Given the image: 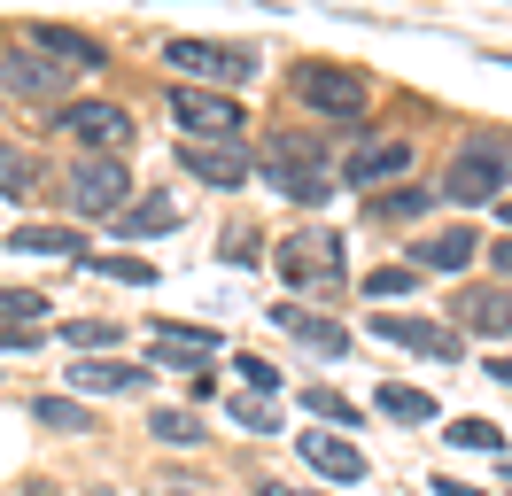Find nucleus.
Segmentation results:
<instances>
[{"mask_svg": "<svg viewBox=\"0 0 512 496\" xmlns=\"http://www.w3.org/2000/svg\"><path fill=\"white\" fill-rule=\"evenodd\" d=\"M256 171H264V186H280L303 210L334 194V163H326L319 132H295V124H272V132L256 140Z\"/></svg>", "mask_w": 512, "mask_h": 496, "instance_id": "f257e3e1", "label": "nucleus"}, {"mask_svg": "<svg viewBox=\"0 0 512 496\" xmlns=\"http://www.w3.org/2000/svg\"><path fill=\"white\" fill-rule=\"evenodd\" d=\"M505 186H512V140H497V132H466L458 155L443 163V194L458 202V210H474V202H497Z\"/></svg>", "mask_w": 512, "mask_h": 496, "instance_id": "f03ea898", "label": "nucleus"}, {"mask_svg": "<svg viewBox=\"0 0 512 496\" xmlns=\"http://www.w3.org/2000/svg\"><path fill=\"white\" fill-rule=\"evenodd\" d=\"M163 62H171L187 86H218V93L256 78V47H241V39H171Z\"/></svg>", "mask_w": 512, "mask_h": 496, "instance_id": "7ed1b4c3", "label": "nucleus"}, {"mask_svg": "<svg viewBox=\"0 0 512 496\" xmlns=\"http://www.w3.org/2000/svg\"><path fill=\"white\" fill-rule=\"evenodd\" d=\"M63 202H70V217H117V210H132V163H125V155H78L70 179H63Z\"/></svg>", "mask_w": 512, "mask_h": 496, "instance_id": "20e7f679", "label": "nucleus"}, {"mask_svg": "<svg viewBox=\"0 0 512 496\" xmlns=\"http://www.w3.org/2000/svg\"><path fill=\"white\" fill-rule=\"evenodd\" d=\"M295 93L334 124H357L373 109V86H365V70H350V62H303V70H295Z\"/></svg>", "mask_w": 512, "mask_h": 496, "instance_id": "39448f33", "label": "nucleus"}, {"mask_svg": "<svg viewBox=\"0 0 512 496\" xmlns=\"http://www.w3.org/2000/svg\"><path fill=\"white\" fill-rule=\"evenodd\" d=\"M210 349H218V326H179V318H156L148 334V357L163 372H187L194 396H210Z\"/></svg>", "mask_w": 512, "mask_h": 496, "instance_id": "423d86ee", "label": "nucleus"}, {"mask_svg": "<svg viewBox=\"0 0 512 496\" xmlns=\"http://www.w3.org/2000/svg\"><path fill=\"white\" fill-rule=\"evenodd\" d=\"M55 132H70L86 155H117V148H132V109H117V101H63Z\"/></svg>", "mask_w": 512, "mask_h": 496, "instance_id": "0eeeda50", "label": "nucleus"}, {"mask_svg": "<svg viewBox=\"0 0 512 496\" xmlns=\"http://www.w3.org/2000/svg\"><path fill=\"white\" fill-rule=\"evenodd\" d=\"M171 124H187V140H241V101L218 86H179L171 93Z\"/></svg>", "mask_w": 512, "mask_h": 496, "instance_id": "6e6552de", "label": "nucleus"}, {"mask_svg": "<svg viewBox=\"0 0 512 496\" xmlns=\"http://www.w3.org/2000/svg\"><path fill=\"white\" fill-rule=\"evenodd\" d=\"M179 171H187L194 186L233 194V186L256 171V148H249V140H179Z\"/></svg>", "mask_w": 512, "mask_h": 496, "instance_id": "1a4fd4ad", "label": "nucleus"}, {"mask_svg": "<svg viewBox=\"0 0 512 496\" xmlns=\"http://www.w3.org/2000/svg\"><path fill=\"white\" fill-rule=\"evenodd\" d=\"M70 78H78V70L55 62V55H39V47H8V55H0V86L24 93V101H63Z\"/></svg>", "mask_w": 512, "mask_h": 496, "instance_id": "9d476101", "label": "nucleus"}, {"mask_svg": "<svg viewBox=\"0 0 512 496\" xmlns=\"http://www.w3.org/2000/svg\"><path fill=\"white\" fill-rule=\"evenodd\" d=\"M373 341H396V349L458 365V326H435V318H412V310H373Z\"/></svg>", "mask_w": 512, "mask_h": 496, "instance_id": "9b49d317", "label": "nucleus"}, {"mask_svg": "<svg viewBox=\"0 0 512 496\" xmlns=\"http://www.w3.org/2000/svg\"><path fill=\"white\" fill-rule=\"evenodd\" d=\"M16 47H39V55H55V62H70V70H78V78H86V70H101V39L94 31H70V24H16Z\"/></svg>", "mask_w": 512, "mask_h": 496, "instance_id": "f8f14e48", "label": "nucleus"}, {"mask_svg": "<svg viewBox=\"0 0 512 496\" xmlns=\"http://www.w3.org/2000/svg\"><path fill=\"white\" fill-rule=\"evenodd\" d=\"M280 272L295 279V287H334L342 279V241L334 233H295V241H280Z\"/></svg>", "mask_w": 512, "mask_h": 496, "instance_id": "ddd939ff", "label": "nucleus"}, {"mask_svg": "<svg viewBox=\"0 0 512 496\" xmlns=\"http://www.w3.org/2000/svg\"><path fill=\"white\" fill-rule=\"evenodd\" d=\"M404 171H412V140H357L342 155V179L373 186V194H381V179H404Z\"/></svg>", "mask_w": 512, "mask_h": 496, "instance_id": "4468645a", "label": "nucleus"}, {"mask_svg": "<svg viewBox=\"0 0 512 496\" xmlns=\"http://www.w3.org/2000/svg\"><path fill=\"white\" fill-rule=\"evenodd\" d=\"M70 388H86V396H132V388H148V365H125V357H78V365H70Z\"/></svg>", "mask_w": 512, "mask_h": 496, "instance_id": "2eb2a0df", "label": "nucleus"}, {"mask_svg": "<svg viewBox=\"0 0 512 496\" xmlns=\"http://www.w3.org/2000/svg\"><path fill=\"white\" fill-rule=\"evenodd\" d=\"M458 326H466V334H489V341H512V287L458 295Z\"/></svg>", "mask_w": 512, "mask_h": 496, "instance_id": "dca6fc26", "label": "nucleus"}, {"mask_svg": "<svg viewBox=\"0 0 512 496\" xmlns=\"http://www.w3.org/2000/svg\"><path fill=\"white\" fill-rule=\"evenodd\" d=\"M303 465L319 481H365V450L342 442V434H303Z\"/></svg>", "mask_w": 512, "mask_h": 496, "instance_id": "f3484780", "label": "nucleus"}, {"mask_svg": "<svg viewBox=\"0 0 512 496\" xmlns=\"http://www.w3.org/2000/svg\"><path fill=\"white\" fill-rule=\"evenodd\" d=\"M474 233H466V225H443V233H427V241H412V264H419V272H466V264H474Z\"/></svg>", "mask_w": 512, "mask_h": 496, "instance_id": "a211bd4d", "label": "nucleus"}, {"mask_svg": "<svg viewBox=\"0 0 512 496\" xmlns=\"http://www.w3.org/2000/svg\"><path fill=\"white\" fill-rule=\"evenodd\" d=\"M8 248L16 256H70V264H86L78 225H8Z\"/></svg>", "mask_w": 512, "mask_h": 496, "instance_id": "6ab92c4d", "label": "nucleus"}, {"mask_svg": "<svg viewBox=\"0 0 512 496\" xmlns=\"http://www.w3.org/2000/svg\"><path fill=\"white\" fill-rule=\"evenodd\" d=\"M171 225H179V202H171V194H140L132 210H117V233H125V241H148V233H171Z\"/></svg>", "mask_w": 512, "mask_h": 496, "instance_id": "aec40b11", "label": "nucleus"}, {"mask_svg": "<svg viewBox=\"0 0 512 496\" xmlns=\"http://www.w3.org/2000/svg\"><path fill=\"white\" fill-rule=\"evenodd\" d=\"M272 318H280V326H288L295 341H311L319 357H342V349H350V334H342L334 318H311V310H295V303H280V310H272Z\"/></svg>", "mask_w": 512, "mask_h": 496, "instance_id": "412c9836", "label": "nucleus"}, {"mask_svg": "<svg viewBox=\"0 0 512 496\" xmlns=\"http://www.w3.org/2000/svg\"><path fill=\"white\" fill-rule=\"evenodd\" d=\"M373 411H381V419H396V427H427V419H435V396H427V388H404V380H381Z\"/></svg>", "mask_w": 512, "mask_h": 496, "instance_id": "4be33fe9", "label": "nucleus"}, {"mask_svg": "<svg viewBox=\"0 0 512 496\" xmlns=\"http://www.w3.org/2000/svg\"><path fill=\"white\" fill-rule=\"evenodd\" d=\"M427 202H435V186H388V194L365 202V217H373V225H412Z\"/></svg>", "mask_w": 512, "mask_h": 496, "instance_id": "5701e85b", "label": "nucleus"}, {"mask_svg": "<svg viewBox=\"0 0 512 496\" xmlns=\"http://www.w3.org/2000/svg\"><path fill=\"white\" fill-rule=\"evenodd\" d=\"M0 194H8V202L39 194V155H32V148H16V140H0Z\"/></svg>", "mask_w": 512, "mask_h": 496, "instance_id": "b1692460", "label": "nucleus"}, {"mask_svg": "<svg viewBox=\"0 0 512 496\" xmlns=\"http://www.w3.org/2000/svg\"><path fill=\"white\" fill-rule=\"evenodd\" d=\"M39 310H47L39 287H0V326H39Z\"/></svg>", "mask_w": 512, "mask_h": 496, "instance_id": "393cba45", "label": "nucleus"}, {"mask_svg": "<svg viewBox=\"0 0 512 496\" xmlns=\"http://www.w3.org/2000/svg\"><path fill=\"white\" fill-rule=\"evenodd\" d=\"M419 279H427V272H419L412 256H404V264H381V272H365V295L381 303V295H404V287H419Z\"/></svg>", "mask_w": 512, "mask_h": 496, "instance_id": "a878e982", "label": "nucleus"}, {"mask_svg": "<svg viewBox=\"0 0 512 496\" xmlns=\"http://www.w3.org/2000/svg\"><path fill=\"white\" fill-rule=\"evenodd\" d=\"M450 442L458 450H505V427L497 419H450Z\"/></svg>", "mask_w": 512, "mask_h": 496, "instance_id": "bb28decb", "label": "nucleus"}, {"mask_svg": "<svg viewBox=\"0 0 512 496\" xmlns=\"http://www.w3.org/2000/svg\"><path fill=\"white\" fill-rule=\"evenodd\" d=\"M32 419H39V427H70V434H86V403H70V396H39V403H32Z\"/></svg>", "mask_w": 512, "mask_h": 496, "instance_id": "cd10ccee", "label": "nucleus"}, {"mask_svg": "<svg viewBox=\"0 0 512 496\" xmlns=\"http://www.w3.org/2000/svg\"><path fill=\"white\" fill-rule=\"evenodd\" d=\"M86 264H94L101 279H125V287H148V279H156L148 256H86Z\"/></svg>", "mask_w": 512, "mask_h": 496, "instance_id": "c85d7f7f", "label": "nucleus"}, {"mask_svg": "<svg viewBox=\"0 0 512 496\" xmlns=\"http://www.w3.org/2000/svg\"><path fill=\"white\" fill-rule=\"evenodd\" d=\"M303 411H311V419H326V427H350V419H357V403L334 396V388H311V396H303Z\"/></svg>", "mask_w": 512, "mask_h": 496, "instance_id": "c756f323", "label": "nucleus"}, {"mask_svg": "<svg viewBox=\"0 0 512 496\" xmlns=\"http://www.w3.org/2000/svg\"><path fill=\"white\" fill-rule=\"evenodd\" d=\"M148 434H156V442H171V450H187L202 427H194L187 411H148Z\"/></svg>", "mask_w": 512, "mask_h": 496, "instance_id": "7c9ffc66", "label": "nucleus"}, {"mask_svg": "<svg viewBox=\"0 0 512 496\" xmlns=\"http://www.w3.org/2000/svg\"><path fill=\"white\" fill-rule=\"evenodd\" d=\"M225 411H233V427H256V434H280V419H272V411H264V396H233V403H225Z\"/></svg>", "mask_w": 512, "mask_h": 496, "instance_id": "2f4dec72", "label": "nucleus"}, {"mask_svg": "<svg viewBox=\"0 0 512 496\" xmlns=\"http://www.w3.org/2000/svg\"><path fill=\"white\" fill-rule=\"evenodd\" d=\"M109 341H117V326H101V318H78V326H70V349H109Z\"/></svg>", "mask_w": 512, "mask_h": 496, "instance_id": "473e14b6", "label": "nucleus"}, {"mask_svg": "<svg viewBox=\"0 0 512 496\" xmlns=\"http://www.w3.org/2000/svg\"><path fill=\"white\" fill-rule=\"evenodd\" d=\"M241 380H249V396H272V388H280V372L264 365V357H241Z\"/></svg>", "mask_w": 512, "mask_h": 496, "instance_id": "72a5a7b5", "label": "nucleus"}, {"mask_svg": "<svg viewBox=\"0 0 512 496\" xmlns=\"http://www.w3.org/2000/svg\"><path fill=\"white\" fill-rule=\"evenodd\" d=\"M225 256H233V264H256V233H249V225H233V233H225Z\"/></svg>", "mask_w": 512, "mask_h": 496, "instance_id": "f704fd0d", "label": "nucleus"}, {"mask_svg": "<svg viewBox=\"0 0 512 496\" xmlns=\"http://www.w3.org/2000/svg\"><path fill=\"white\" fill-rule=\"evenodd\" d=\"M489 380H505V388H512V349H497V357H489Z\"/></svg>", "mask_w": 512, "mask_h": 496, "instance_id": "c9c22d12", "label": "nucleus"}, {"mask_svg": "<svg viewBox=\"0 0 512 496\" xmlns=\"http://www.w3.org/2000/svg\"><path fill=\"white\" fill-rule=\"evenodd\" d=\"M489 256H497V272L512 279V233H505V241H497V248H489Z\"/></svg>", "mask_w": 512, "mask_h": 496, "instance_id": "e433bc0d", "label": "nucleus"}, {"mask_svg": "<svg viewBox=\"0 0 512 496\" xmlns=\"http://www.w3.org/2000/svg\"><path fill=\"white\" fill-rule=\"evenodd\" d=\"M435 496H481V489H466V481H435Z\"/></svg>", "mask_w": 512, "mask_h": 496, "instance_id": "4c0bfd02", "label": "nucleus"}, {"mask_svg": "<svg viewBox=\"0 0 512 496\" xmlns=\"http://www.w3.org/2000/svg\"><path fill=\"white\" fill-rule=\"evenodd\" d=\"M256 496H303V489H280V481H264V489H256Z\"/></svg>", "mask_w": 512, "mask_h": 496, "instance_id": "58836bf2", "label": "nucleus"}, {"mask_svg": "<svg viewBox=\"0 0 512 496\" xmlns=\"http://www.w3.org/2000/svg\"><path fill=\"white\" fill-rule=\"evenodd\" d=\"M163 496H187V489H163Z\"/></svg>", "mask_w": 512, "mask_h": 496, "instance_id": "ea45409f", "label": "nucleus"}, {"mask_svg": "<svg viewBox=\"0 0 512 496\" xmlns=\"http://www.w3.org/2000/svg\"><path fill=\"white\" fill-rule=\"evenodd\" d=\"M505 225H512V202H505Z\"/></svg>", "mask_w": 512, "mask_h": 496, "instance_id": "a19ab883", "label": "nucleus"}, {"mask_svg": "<svg viewBox=\"0 0 512 496\" xmlns=\"http://www.w3.org/2000/svg\"><path fill=\"white\" fill-rule=\"evenodd\" d=\"M505 481H512V473H505Z\"/></svg>", "mask_w": 512, "mask_h": 496, "instance_id": "79ce46f5", "label": "nucleus"}]
</instances>
